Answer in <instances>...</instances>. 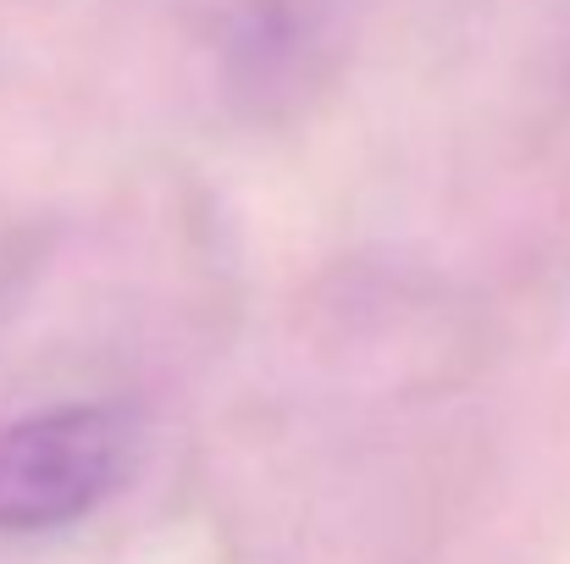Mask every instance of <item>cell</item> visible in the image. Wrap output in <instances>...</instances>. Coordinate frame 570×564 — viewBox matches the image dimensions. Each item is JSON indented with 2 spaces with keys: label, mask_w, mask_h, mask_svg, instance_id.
<instances>
[{
  "label": "cell",
  "mask_w": 570,
  "mask_h": 564,
  "mask_svg": "<svg viewBox=\"0 0 570 564\" xmlns=\"http://www.w3.org/2000/svg\"><path fill=\"white\" fill-rule=\"evenodd\" d=\"M134 465V420L61 404L0 426V537H45L100 509Z\"/></svg>",
  "instance_id": "6da1fadb"
}]
</instances>
